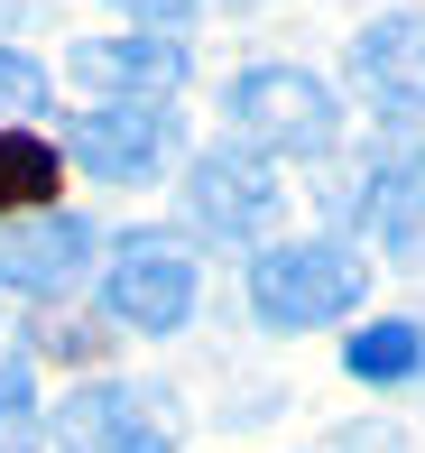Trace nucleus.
<instances>
[{"label":"nucleus","instance_id":"nucleus-1","mask_svg":"<svg viewBox=\"0 0 425 453\" xmlns=\"http://www.w3.org/2000/svg\"><path fill=\"white\" fill-rule=\"evenodd\" d=\"M370 296V259L352 241L315 232V241H259L250 250V315L269 334H315V324H342Z\"/></svg>","mask_w":425,"mask_h":453},{"label":"nucleus","instance_id":"nucleus-2","mask_svg":"<svg viewBox=\"0 0 425 453\" xmlns=\"http://www.w3.org/2000/svg\"><path fill=\"white\" fill-rule=\"evenodd\" d=\"M194 305H204V259L186 250V232L148 222V232H120L102 250V324L111 334L167 342V334L194 324Z\"/></svg>","mask_w":425,"mask_h":453},{"label":"nucleus","instance_id":"nucleus-3","mask_svg":"<svg viewBox=\"0 0 425 453\" xmlns=\"http://www.w3.org/2000/svg\"><path fill=\"white\" fill-rule=\"evenodd\" d=\"M222 111H231V139H250L259 157H323L342 139V102L323 74L306 65H277V56H259V65H240L231 84H222Z\"/></svg>","mask_w":425,"mask_h":453},{"label":"nucleus","instance_id":"nucleus-4","mask_svg":"<svg viewBox=\"0 0 425 453\" xmlns=\"http://www.w3.org/2000/svg\"><path fill=\"white\" fill-rule=\"evenodd\" d=\"M186 398L167 380H74L47 417V453H176Z\"/></svg>","mask_w":425,"mask_h":453},{"label":"nucleus","instance_id":"nucleus-5","mask_svg":"<svg viewBox=\"0 0 425 453\" xmlns=\"http://www.w3.org/2000/svg\"><path fill=\"white\" fill-rule=\"evenodd\" d=\"M176 149H186L176 102H84V111L65 120V157H74L93 185H130V195L167 176Z\"/></svg>","mask_w":425,"mask_h":453},{"label":"nucleus","instance_id":"nucleus-6","mask_svg":"<svg viewBox=\"0 0 425 453\" xmlns=\"http://www.w3.org/2000/svg\"><path fill=\"white\" fill-rule=\"evenodd\" d=\"M277 213H287V176H277V157H259L250 139H222L186 167V222L204 241H240V250H259V241L277 232Z\"/></svg>","mask_w":425,"mask_h":453},{"label":"nucleus","instance_id":"nucleus-7","mask_svg":"<svg viewBox=\"0 0 425 453\" xmlns=\"http://www.w3.org/2000/svg\"><path fill=\"white\" fill-rule=\"evenodd\" d=\"M93 259H102V232H93L84 213H10L0 222V287L10 296H37V305H56V296H74V287L93 278Z\"/></svg>","mask_w":425,"mask_h":453},{"label":"nucleus","instance_id":"nucleus-8","mask_svg":"<svg viewBox=\"0 0 425 453\" xmlns=\"http://www.w3.org/2000/svg\"><path fill=\"white\" fill-rule=\"evenodd\" d=\"M74 84H93V102H176L194 84V56L186 37L167 28H130V37H84V47L65 56Z\"/></svg>","mask_w":425,"mask_h":453},{"label":"nucleus","instance_id":"nucleus-9","mask_svg":"<svg viewBox=\"0 0 425 453\" xmlns=\"http://www.w3.org/2000/svg\"><path fill=\"white\" fill-rule=\"evenodd\" d=\"M333 213H352L398 269H425V139H398V149L370 167V185L342 195Z\"/></svg>","mask_w":425,"mask_h":453},{"label":"nucleus","instance_id":"nucleus-10","mask_svg":"<svg viewBox=\"0 0 425 453\" xmlns=\"http://www.w3.org/2000/svg\"><path fill=\"white\" fill-rule=\"evenodd\" d=\"M352 84L379 120H425V10H389L352 37Z\"/></svg>","mask_w":425,"mask_h":453},{"label":"nucleus","instance_id":"nucleus-11","mask_svg":"<svg viewBox=\"0 0 425 453\" xmlns=\"http://www.w3.org/2000/svg\"><path fill=\"white\" fill-rule=\"evenodd\" d=\"M342 370L370 388H407L425 380V315H379V324H352L342 342Z\"/></svg>","mask_w":425,"mask_h":453},{"label":"nucleus","instance_id":"nucleus-12","mask_svg":"<svg viewBox=\"0 0 425 453\" xmlns=\"http://www.w3.org/2000/svg\"><path fill=\"white\" fill-rule=\"evenodd\" d=\"M56 203V149L37 130H0V222Z\"/></svg>","mask_w":425,"mask_h":453},{"label":"nucleus","instance_id":"nucleus-13","mask_svg":"<svg viewBox=\"0 0 425 453\" xmlns=\"http://www.w3.org/2000/svg\"><path fill=\"white\" fill-rule=\"evenodd\" d=\"M0 453H47V407H37V352H0Z\"/></svg>","mask_w":425,"mask_h":453},{"label":"nucleus","instance_id":"nucleus-14","mask_svg":"<svg viewBox=\"0 0 425 453\" xmlns=\"http://www.w3.org/2000/svg\"><path fill=\"white\" fill-rule=\"evenodd\" d=\"M56 111V84L28 47H0V130H28V120Z\"/></svg>","mask_w":425,"mask_h":453},{"label":"nucleus","instance_id":"nucleus-15","mask_svg":"<svg viewBox=\"0 0 425 453\" xmlns=\"http://www.w3.org/2000/svg\"><path fill=\"white\" fill-rule=\"evenodd\" d=\"M120 10H130V28H186V19H194V0H120Z\"/></svg>","mask_w":425,"mask_h":453},{"label":"nucleus","instance_id":"nucleus-16","mask_svg":"<svg viewBox=\"0 0 425 453\" xmlns=\"http://www.w3.org/2000/svg\"><path fill=\"white\" fill-rule=\"evenodd\" d=\"M231 10H250V0H231Z\"/></svg>","mask_w":425,"mask_h":453}]
</instances>
